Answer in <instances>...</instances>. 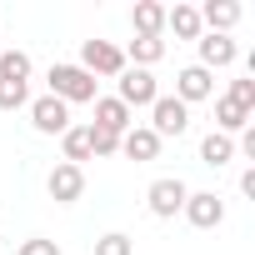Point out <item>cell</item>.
Masks as SVG:
<instances>
[{
  "mask_svg": "<svg viewBox=\"0 0 255 255\" xmlns=\"http://www.w3.org/2000/svg\"><path fill=\"white\" fill-rule=\"evenodd\" d=\"M240 110H250L255 115V75H240V80H230V90H225Z\"/></svg>",
  "mask_w": 255,
  "mask_h": 255,
  "instance_id": "cell-22",
  "label": "cell"
},
{
  "mask_svg": "<svg viewBox=\"0 0 255 255\" xmlns=\"http://www.w3.org/2000/svg\"><path fill=\"white\" fill-rule=\"evenodd\" d=\"M185 195H190V185H185L180 175H160V180L145 190V205H150L155 220H175V215L185 210Z\"/></svg>",
  "mask_w": 255,
  "mask_h": 255,
  "instance_id": "cell-4",
  "label": "cell"
},
{
  "mask_svg": "<svg viewBox=\"0 0 255 255\" xmlns=\"http://www.w3.org/2000/svg\"><path fill=\"white\" fill-rule=\"evenodd\" d=\"M160 145H165V140L150 130V125H130V130L120 135V155H125V160H135V165L155 160V155H160Z\"/></svg>",
  "mask_w": 255,
  "mask_h": 255,
  "instance_id": "cell-10",
  "label": "cell"
},
{
  "mask_svg": "<svg viewBox=\"0 0 255 255\" xmlns=\"http://www.w3.org/2000/svg\"><path fill=\"white\" fill-rule=\"evenodd\" d=\"M250 120H255V115H250V110H240L230 95H220V100H215V130H220V135H230V140H235Z\"/></svg>",
  "mask_w": 255,
  "mask_h": 255,
  "instance_id": "cell-16",
  "label": "cell"
},
{
  "mask_svg": "<svg viewBox=\"0 0 255 255\" xmlns=\"http://www.w3.org/2000/svg\"><path fill=\"white\" fill-rule=\"evenodd\" d=\"M90 105H95V120H90L95 130H110V135H125V130H130V125H135V120H130V110H125V105H120L115 95H95Z\"/></svg>",
  "mask_w": 255,
  "mask_h": 255,
  "instance_id": "cell-12",
  "label": "cell"
},
{
  "mask_svg": "<svg viewBox=\"0 0 255 255\" xmlns=\"http://www.w3.org/2000/svg\"><path fill=\"white\" fill-rule=\"evenodd\" d=\"M20 105H30V85L0 80V110H20Z\"/></svg>",
  "mask_w": 255,
  "mask_h": 255,
  "instance_id": "cell-23",
  "label": "cell"
},
{
  "mask_svg": "<svg viewBox=\"0 0 255 255\" xmlns=\"http://www.w3.org/2000/svg\"><path fill=\"white\" fill-rule=\"evenodd\" d=\"M60 150H65V165L90 160V125H70V130L60 135Z\"/></svg>",
  "mask_w": 255,
  "mask_h": 255,
  "instance_id": "cell-20",
  "label": "cell"
},
{
  "mask_svg": "<svg viewBox=\"0 0 255 255\" xmlns=\"http://www.w3.org/2000/svg\"><path fill=\"white\" fill-rule=\"evenodd\" d=\"M90 155H120V135L95 130V125H90Z\"/></svg>",
  "mask_w": 255,
  "mask_h": 255,
  "instance_id": "cell-24",
  "label": "cell"
},
{
  "mask_svg": "<svg viewBox=\"0 0 255 255\" xmlns=\"http://www.w3.org/2000/svg\"><path fill=\"white\" fill-rule=\"evenodd\" d=\"M50 90L45 95H55V100H65V105H90L95 100V75H85L80 65H50Z\"/></svg>",
  "mask_w": 255,
  "mask_h": 255,
  "instance_id": "cell-1",
  "label": "cell"
},
{
  "mask_svg": "<svg viewBox=\"0 0 255 255\" xmlns=\"http://www.w3.org/2000/svg\"><path fill=\"white\" fill-rule=\"evenodd\" d=\"M115 85H120V90H115V100H120L125 110H140V105L150 110V105H155V95H160L155 75H150V70H135V65H125V70L115 75Z\"/></svg>",
  "mask_w": 255,
  "mask_h": 255,
  "instance_id": "cell-2",
  "label": "cell"
},
{
  "mask_svg": "<svg viewBox=\"0 0 255 255\" xmlns=\"http://www.w3.org/2000/svg\"><path fill=\"white\" fill-rule=\"evenodd\" d=\"M130 25H135V35H165V5L160 0H135Z\"/></svg>",
  "mask_w": 255,
  "mask_h": 255,
  "instance_id": "cell-17",
  "label": "cell"
},
{
  "mask_svg": "<svg viewBox=\"0 0 255 255\" xmlns=\"http://www.w3.org/2000/svg\"><path fill=\"white\" fill-rule=\"evenodd\" d=\"M30 55L25 50H5L0 45V80H15V85H30Z\"/></svg>",
  "mask_w": 255,
  "mask_h": 255,
  "instance_id": "cell-19",
  "label": "cell"
},
{
  "mask_svg": "<svg viewBox=\"0 0 255 255\" xmlns=\"http://www.w3.org/2000/svg\"><path fill=\"white\" fill-rule=\"evenodd\" d=\"M95 255H135V240L125 235V230H110L95 240Z\"/></svg>",
  "mask_w": 255,
  "mask_h": 255,
  "instance_id": "cell-21",
  "label": "cell"
},
{
  "mask_svg": "<svg viewBox=\"0 0 255 255\" xmlns=\"http://www.w3.org/2000/svg\"><path fill=\"white\" fill-rule=\"evenodd\" d=\"M210 95H215V75L205 65H185L175 75V100L180 105H195V100H210Z\"/></svg>",
  "mask_w": 255,
  "mask_h": 255,
  "instance_id": "cell-11",
  "label": "cell"
},
{
  "mask_svg": "<svg viewBox=\"0 0 255 255\" xmlns=\"http://www.w3.org/2000/svg\"><path fill=\"white\" fill-rule=\"evenodd\" d=\"M30 125L40 135H65L70 130V105L55 100V95H40V100H30Z\"/></svg>",
  "mask_w": 255,
  "mask_h": 255,
  "instance_id": "cell-7",
  "label": "cell"
},
{
  "mask_svg": "<svg viewBox=\"0 0 255 255\" xmlns=\"http://www.w3.org/2000/svg\"><path fill=\"white\" fill-rule=\"evenodd\" d=\"M80 70H85V75H95V80H100V75H110V80H115V75L125 70V50H120L115 40H100V35H95V40H85V45H80Z\"/></svg>",
  "mask_w": 255,
  "mask_h": 255,
  "instance_id": "cell-3",
  "label": "cell"
},
{
  "mask_svg": "<svg viewBox=\"0 0 255 255\" xmlns=\"http://www.w3.org/2000/svg\"><path fill=\"white\" fill-rule=\"evenodd\" d=\"M150 130H155L160 140L185 135V130H190V105H180L175 95H155V105H150Z\"/></svg>",
  "mask_w": 255,
  "mask_h": 255,
  "instance_id": "cell-5",
  "label": "cell"
},
{
  "mask_svg": "<svg viewBox=\"0 0 255 255\" xmlns=\"http://www.w3.org/2000/svg\"><path fill=\"white\" fill-rule=\"evenodd\" d=\"M230 160H235V140H230V135H220V130H210V135L200 140V165L220 170V165H230Z\"/></svg>",
  "mask_w": 255,
  "mask_h": 255,
  "instance_id": "cell-18",
  "label": "cell"
},
{
  "mask_svg": "<svg viewBox=\"0 0 255 255\" xmlns=\"http://www.w3.org/2000/svg\"><path fill=\"white\" fill-rule=\"evenodd\" d=\"M155 60H165V35H135L130 45H125V65L150 70Z\"/></svg>",
  "mask_w": 255,
  "mask_h": 255,
  "instance_id": "cell-14",
  "label": "cell"
},
{
  "mask_svg": "<svg viewBox=\"0 0 255 255\" xmlns=\"http://www.w3.org/2000/svg\"><path fill=\"white\" fill-rule=\"evenodd\" d=\"M195 50H200V60H195V65H205L210 75H215V70H225V65H235V55H240V45H235L230 35H215V30H200Z\"/></svg>",
  "mask_w": 255,
  "mask_h": 255,
  "instance_id": "cell-8",
  "label": "cell"
},
{
  "mask_svg": "<svg viewBox=\"0 0 255 255\" xmlns=\"http://www.w3.org/2000/svg\"><path fill=\"white\" fill-rule=\"evenodd\" d=\"M165 30L175 35V40H200V10L195 5H165Z\"/></svg>",
  "mask_w": 255,
  "mask_h": 255,
  "instance_id": "cell-15",
  "label": "cell"
},
{
  "mask_svg": "<svg viewBox=\"0 0 255 255\" xmlns=\"http://www.w3.org/2000/svg\"><path fill=\"white\" fill-rule=\"evenodd\" d=\"M15 255H60V245L55 240H45V235H30V240H20V250Z\"/></svg>",
  "mask_w": 255,
  "mask_h": 255,
  "instance_id": "cell-25",
  "label": "cell"
},
{
  "mask_svg": "<svg viewBox=\"0 0 255 255\" xmlns=\"http://www.w3.org/2000/svg\"><path fill=\"white\" fill-rule=\"evenodd\" d=\"M195 10H200V25L215 30V35H230L240 25V5L235 0H205V5H195Z\"/></svg>",
  "mask_w": 255,
  "mask_h": 255,
  "instance_id": "cell-13",
  "label": "cell"
},
{
  "mask_svg": "<svg viewBox=\"0 0 255 255\" xmlns=\"http://www.w3.org/2000/svg\"><path fill=\"white\" fill-rule=\"evenodd\" d=\"M195 230H215L220 220H225V200L215 195V190H190L185 195V210H180Z\"/></svg>",
  "mask_w": 255,
  "mask_h": 255,
  "instance_id": "cell-6",
  "label": "cell"
},
{
  "mask_svg": "<svg viewBox=\"0 0 255 255\" xmlns=\"http://www.w3.org/2000/svg\"><path fill=\"white\" fill-rule=\"evenodd\" d=\"M45 190H50V200H55V205H75V200L85 195V170L60 160V165L45 175Z\"/></svg>",
  "mask_w": 255,
  "mask_h": 255,
  "instance_id": "cell-9",
  "label": "cell"
}]
</instances>
